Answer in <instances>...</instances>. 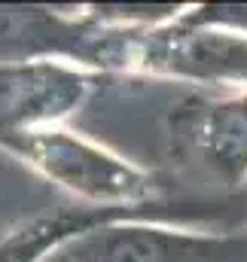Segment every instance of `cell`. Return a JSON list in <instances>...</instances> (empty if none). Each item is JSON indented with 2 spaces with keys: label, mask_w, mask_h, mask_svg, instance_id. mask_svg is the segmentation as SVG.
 <instances>
[{
  "label": "cell",
  "mask_w": 247,
  "mask_h": 262,
  "mask_svg": "<svg viewBox=\"0 0 247 262\" xmlns=\"http://www.w3.org/2000/svg\"><path fill=\"white\" fill-rule=\"evenodd\" d=\"M15 162L31 168L55 189L92 210H125L171 220L159 204V177L107 143L73 131L70 125L37 128L0 143Z\"/></svg>",
  "instance_id": "6da1fadb"
},
{
  "label": "cell",
  "mask_w": 247,
  "mask_h": 262,
  "mask_svg": "<svg viewBox=\"0 0 247 262\" xmlns=\"http://www.w3.org/2000/svg\"><path fill=\"white\" fill-rule=\"evenodd\" d=\"M101 79L104 73L67 55L0 58V143L37 128L67 125Z\"/></svg>",
  "instance_id": "7a4b0ae2"
},
{
  "label": "cell",
  "mask_w": 247,
  "mask_h": 262,
  "mask_svg": "<svg viewBox=\"0 0 247 262\" xmlns=\"http://www.w3.org/2000/svg\"><path fill=\"white\" fill-rule=\"evenodd\" d=\"M174 152L223 189L247 183V89L186 95L168 110Z\"/></svg>",
  "instance_id": "3957f363"
},
{
  "label": "cell",
  "mask_w": 247,
  "mask_h": 262,
  "mask_svg": "<svg viewBox=\"0 0 247 262\" xmlns=\"http://www.w3.org/2000/svg\"><path fill=\"white\" fill-rule=\"evenodd\" d=\"M79 262H247V229L125 220L73 241Z\"/></svg>",
  "instance_id": "277c9868"
},
{
  "label": "cell",
  "mask_w": 247,
  "mask_h": 262,
  "mask_svg": "<svg viewBox=\"0 0 247 262\" xmlns=\"http://www.w3.org/2000/svg\"><path fill=\"white\" fill-rule=\"evenodd\" d=\"M40 262H79V256H76L73 244H64V247H58V250H52L49 256H43Z\"/></svg>",
  "instance_id": "5b68a950"
}]
</instances>
